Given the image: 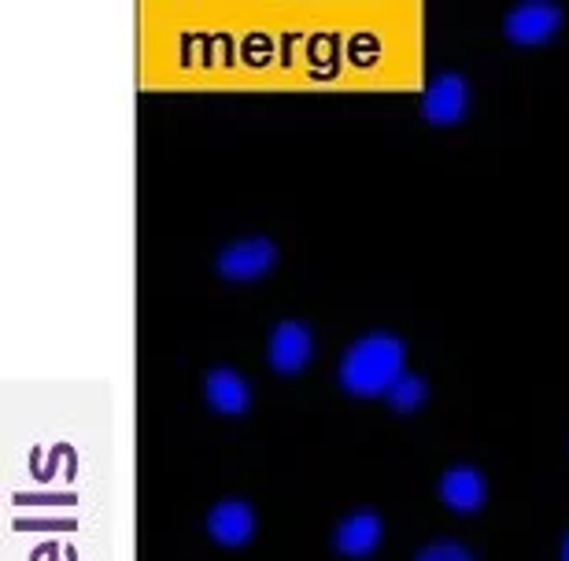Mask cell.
Wrapping results in <instances>:
<instances>
[{"label":"cell","instance_id":"1","mask_svg":"<svg viewBox=\"0 0 569 561\" xmlns=\"http://www.w3.org/2000/svg\"><path fill=\"white\" fill-rule=\"evenodd\" d=\"M403 362H407V348L400 337L370 333L351 343L345 359H340V388L359 399L385 395L403 377Z\"/></svg>","mask_w":569,"mask_h":561},{"label":"cell","instance_id":"2","mask_svg":"<svg viewBox=\"0 0 569 561\" xmlns=\"http://www.w3.org/2000/svg\"><path fill=\"white\" fill-rule=\"evenodd\" d=\"M562 27V8L551 4V0H521L507 11L503 19V33L515 44H543L551 41Z\"/></svg>","mask_w":569,"mask_h":561},{"label":"cell","instance_id":"3","mask_svg":"<svg viewBox=\"0 0 569 561\" xmlns=\"http://www.w3.org/2000/svg\"><path fill=\"white\" fill-rule=\"evenodd\" d=\"M466 111H470V86H466L462 74L443 71L426 86L422 119L429 126H455L466 119Z\"/></svg>","mask_w":569,"mask_h":561},{"label":"cell","instance_id":"4","mask_svg":"<svg viewBox=\"0 0 569 561\" xmlns=\"http://www.w3.org/2000/svg\"><path fill=\"white\" fill-rule=\"evenodd\" d=\"M274 259H278V248L270 244L267 237H248L219 251V273L226 281L244 284V281L263 278V273L274 267Z\"/></svg>","mask_w":569,"mask_h":561},{"label":"cell","instance_id":"5","mask_svg":"<svg viewBox=\"0 0 569 561\" xmlns=\"http://www.w3.org/2000/svg\"><path fill=\"white\" fill-rule=\"evenodd\" d=\"M315 354V337L311 329L303 322H281L274 333H270L267 343V359H270V370L281 373V377H292L300 373Z\"/></svg>","mask_w":569,"mask_h":561},{"label":"cell","instance_id":"6","mask_svg":"<svg viewBox=\"0 0 569 561\" xmlns=\"http://www.w3.org/2000/svg\"><path fill=\"white\" fill-rule=\"evenodd\" d=\"M208 535L222 547H244L256 535V510L241 499H226L208 513Z\"/></svg>","mask_w":569,"mask_h":561},{"label":"cell","instance_id":"7","mask_svg":"<svg viewBox=\"0 0 569 561\" xmlns=\"http://www.w3.org/2000/svg\"><path fill=\"white\" fill-rule=\"evenodd\" d=\"M381 543V518L373 510H356L337 524L333 547L345 558H370Z\"/></svg>","mask_w":569,"mask_h":561},{"label":"cell","instance_id":"8","mask_svg":"<svg viewBox=\"0 0 569 561\" xmlns=\"http://www.w3.org/2000/svg\"><path fill=\"white\" fill-rule=\"evenodd\" d=\"M485 477L470 465H455L440 477V499L448 502L455 513H473L485 507Z\"/></svg>","mask_w":569,"mask_h":561},{"label":"cell","instance_id":"9","mask_svg":"<svg viewBox=\"0 0 569 561\" xmlns=\"http://www.w3.org/2000/svg\"><path fill=\"white\" fill-rule=\"evenodd\" d=\"M203 395H208V407L219 410V414H244L248 403H252V388L237 370H219L208 373V381H203Z\"/></svg>","mask_w":569,"mask_h":561},{"label":"cell","instance_id":"10","mask_svg":"<svg viewBox=\"0 0 569 561\" xmlns=\"http://www.w3.org/2000/svg\"><path fill=\"white\" fill-rule=\"evenodd\" d=\"M385 399H389L392 410H400V414H411V410H418L426 403V381L415 373H403L400 381H396L389 392H385Z\"/></svg>","mask_w":569,"mask_h":561},{"label":"cell","instance_id":"11","mask_svg":"<svg viewBox=\"0 0 569 561\" xmlns=\"http://www.w3.org/2000/svg\"><path fill=\"white\" fill-rule=\"evenodd\" d=\"M415 561H477L470 551H466L462 543H455V540H437V543H429L422 554H418Z\"/></svg>","mask_w":569,"mask_h":561},{"label":"cell","instance_id":"12","mask_svg":"<svg viewBox=\"0 0 569 561\" xmlns=\"http://www.w3.org/2000/svg\"><path fill=\"white\" fill-rule=\"evenodd\" d=\"M562 561H569V535L562 540Z\"/></svg>","mask_w":569,"mask_h":561}]
</instances>
